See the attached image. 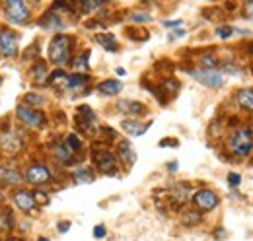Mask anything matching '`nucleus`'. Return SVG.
<instances>
[{
    "label": "nucleus",
    "mask_w": 253,
    "mask_h": 241,
    "mask_svg": "<svg viewBox=\"0 0 253 241\" xmlns=\"http://www.w3.org/2000/svg\"><path fill=\"white\" fill-rule=\"evenodd\" d=\"M70 57V37L68 35H57L49 45V59L53 64L64 66Z\"/></svg>",
    "instance_id": "1"
},
{
    "label": "nucleus",
    "mask_w": 253,
    "mask_h": 241,
    "mask_svg": "<svg viewBox=\"0 0 253 241\" xmlns=\"http://www.w3.org/2000/svg\"><path fill=\"white\" fill-rule=\"evenodd\" d=\"M230 148L236 156H248L253 150V130L252 128H240L236 130L230 140H228Z\"/></svg>",
    "instance_id": "2"
},
{
    "label": "nucleus",
    "mask_w": 253,
    "mask_h": 241,
    "mask_svg": "<svg viewBox=\"0 0 253 241\" xmlns=\"http://www.w3.org/2000/svg\"><path fill=\"white\" fill-rule=\"evenodd\" d=\"M4 10H6V18L12 24H26L30 20V8L26 2H20V0L4 2Z\"/></svg>",
    "instance_id": "3"
},
{
    "label": "nucleus",
    "mask_w": 253,
    "mask_h": 241,
    "mask_svg": "<svg viewBox=\"0 0 253 241\" xmlns=\"http://www.w3.org/2000/svg\"><path fill=\"white\" fill-rule=\"evenodd\" d=\"M191 76L197 82H201L203 86H207V88H220L222 84H224V76H222L220 72H216V70H205V68H201V70H193Z\"/></svg>",
    "instance_id": "4"
},
{
    "label": "nucleus",
    "mask_w": 253,
    "mask_h": 241,
    "mask_svg": "<svg viewBox=\"0 0 253 241\" xmlns=\"http://www.w3.org/2000/svg\"><path fill=\"white\" fill-rule=\"evenodd\" d=\"M16 115H18V119L22 120L26 126H30V128H39V126H43V122H45L43 113L33 111L32 107H28V105H20V107L16 109Z\"/></svg>",
    "instance_id": "5"
},
{
    "label": "nucleus",
    "mask_w": 253,
    "mask_h": 241,
    "mask_svg": "<svg viewBox=\"0 0 253 241\" xmlns=\"http://www.w3.org/2000/svg\"><path fill=\"white\" fill-rule=\"evenodd\" d=\"M0 53L4 57H16L18 55V35L14 31H0Z\"/></svg>",
    "instance_id": "6"
},
{
    "label": "nucleus",
    "mask_w": 253,
    "mask_h": 241,
    "mask_svg": "<svg viewBox=\"0 0 253 241\" xmlns=\"http://www.w3.org/2000/svg\"><path fill=\"white\" fill-rule=\"evenodd\" d=\"M193 202H195L201 210H212V208L218 204V197H216L212 191L203 189V191H199V193L193 197Z\"/></svg>",
    "instance_id": "7"
},
{
    "label": "nucleus",
    "mask_w": 253,
    "mask_h": 241,
    "mask_svg": "<svg viewBox=\"0 0 253 241\" xmlns=\"http://www.w3.org/2000/svg\"><path fill=\"white\" fill-rule=\"evenodd\" d=\"M76 122H78V126H80L82 130L92 132L94 122H95L94 111H92L88 105H80V107H78V113H76Z\"/></svg>",
    "instance_id": "8"
},
{
    "label": "nucleus",
    "mask_w": 253,
    "mask_h": 241,
    "mask_svg": "<svg viewBox=\"0 0 253 241\" xmlns=\"http://www.w3.org/2000/svg\"><path fill=\"white\" fill-rule=\"evenodd\" d=\"M94 161L97 169L103 171V173H113V169H115V158L109 152H95Z\"/></svg>",
    "instance_id": "9"
},
{
    "label": "nucleus",
    "mask_w": 253,
    "mask_h": 241,
    "mask_svg": "<svg viewBox=\"0 0 253 241\" xmlns=\"http://www.w3.org/2000/svg\"><path fill=\"white\" fill-rule=\"evenodd\" d=\"M26 177L33 185H43V183H47V181L51 179V173H49V169L45 165H32L28 169V175Z\"/></svg>",
    "instance_id": "10"
},
{
    "label": "nucleus",
    "mask_w": 253,
    "mask_h": 241,
    "mask_svg": "<svg viewBox=\"0 0 253 241\" xmlns=\"http://www.w3.org/2000/svg\"><path fill=\"white\" fill-rule=\"evenodd\" d=\"M14 202H16V206H18L20 210H24V212H32L33 206H35L33 195L26 193V191H20V193H16V195H14Z\"/></svg>",
    "instance_id": "11"
},
{
    "label": "nucleus",
    "mask_w": 253,
    "mask_h": 241,
    "mask_svg": "<svg viewBox=\"0 0 253 241\" xmlns=\"http://www.w3.org/2000/svg\"><path fill=\"white\" fill-rule=\"evenodd\" d=\"M150 128V122H136V120H123V130L132 136H142Z\"/></svg>",
    "instance_id": "12"
},
{
    "label": "nucleus",
    "mask_w": 253,
    "mask_h": 241,
    "mask_svg": "<svg viewBox=\"0 0 253 241\" xmlns=\"http://www.w3.org/2000/svg\"><path fill=\"white\" fill-rule=\"evenodd\" d=\"M119 111L121 113H126V115H140L144 113V105L140 101H130V99H123L119 101Z\"/></svg>",
    "instance_id": "13"
},
{
    "label": "nucleus",
    "mask_w": 253,
    "mask_h": 241,
    "mask_svg": "<svg viewBox=\"0 0 253 241\" xmlns=\"http://www.w3.org/2000/svg\"><path fill=\"white\" fill-rule=\"evenodd\" d=\"M119 156H121V160L125 161L128 167H130V165H134V161H136V154H134V148H132V144H130L128 140H123V142H119Z\"/></svg>",
    "instance_id": "14"
},
{
    "label": "nucleus",
    "mask_w": 253,
    "mask_h": 241,
    "mask_svg": "<svg viewBox=\"0 0 253 241\" xmlns=\"http://www.w3.org/2000/svg\"><path fill=\"white\" fill-rule=\"evenodd\" d=\"M121 90H123V84L119 80H105L97 86V91L103 95H117Z\"/></svg>",
    "instance_id": "15"
},
{
    "label": "nucleus",
    "mask_w": 253,
    "mask_h": 241,
    "mask_svg": "<svg viewBox=\"0 0 253 241\" xmlns=\"http://www.w3.org/2000/svg\"><path fill=\"white\" fill-rule=\"evenodd\" d=\"M68 74L64 72V70H55L53 74H51V78H49V84L53 86V88H59V90H68Z\"/></svg>",
    "instance_id": "16"
},
{
    "label": "nucleus",
    "mask_w": 253,
    "mask_h": 241,
    "mask_svg": "<svg viewBox=\"0 0 253 241\" xmlns=\"http://www.w3.org/2000/svg\"><path fill=\"white\" fill-rule=\"evenodd\" d=\"M240 107L248 109V111H253V90H240L238 95H236Z\"/></svg>",
    "instance_id": "17"
},
{
    "label": "nucleus",
    "mask_w": 253,
    "mask_h": 241,
    "mask_svg": "<svg viewBox=\"0 0 253 241\" xmlns=\"http://www.w3.org/2000/svg\"><path fill=\"white\" fill-rule=\"evenodd\" d=\"M41 26L45 28V30H63V22H61V18H59V14H47L43 20H41Z\"/></svg>",
    "instance_id": "18"
},
{
    "label": "nucleus",
    "mask_w": 253,
    "mask_h": 241,
    "mask_svg": "<svg viewBox=\"0 0 253 241\" xmlns=\"http://www.w3.org/2000/svg\"><path fill=\"white\" fill-rule=\"evenodd\" d=\"M171 197H173V201H175V202H185V201H187V197H189V187H187V185H183V183L173 185V187H171Z\"/></svg>",
    "instance_id": "19"
},
{
    "label": "nucleus",
    "mask_w": 253,
    "mask_h": 241,
    "mask_svg": "<svg viewBox=\"0 0 253 241\" xmlns=\"http://www.w3.org/2000/svg\"><path fill=\"white\" fill-rule=\"evenodd\" d=\"M0 179L8 185H20L22 183V175L16 169H0Z\"/></svg>",
    "instance_id": "20"
},
{
    "label": "nucleus",
    "mask_w": 253,
    "mask_h": 241,
    "mask_svg": "<svg viewBox=\"0 0 253 241\" xmlns=\"http://www.w3.org/2000/svg\"><path fill=\"white\" fill-rule=\"evenodd\" d=\"M95 41L97 43H101L105 49H109V51H117V47H115V37L111 35V33H97L95 35Z\"/></svg>",
    "instance_id": "21"
},
{
    "label": "nucleus",
    "mask_w": 253,
    "mask_h": 241,
    "mask_svg": "<svg viewBox=\"0 0 253 241\" xmlns=\"http://www.w3.org/2000/svg\"><path fill=\"white\" fill-rule=\"evenodd\" d=\"M2 148L8 152H12V154H16V152L22 148V142H20V138H16V136H6V138H2Z\"/></svg>",
    "instance_id": "22"
},
{
    "label": "nucleus",
    "mask_w": 253,
    "mask_h": 241,
    "mask_svg": "<svg viewBox=\"0 0 253 241\" xmlns=\"http://www.w3.org/2000/svg\"><path fill=\"white\" fill-rule=\"evenodd\" d=\"M32 76H33V80H35V82L43 84V82L47 80V66H45L43 62H37V64L32 68Z\"/></svg>",
    "instance_id": "23"
},
{
    "label": "nucleus",
    "mask_w": 253,
    "mask_h": 241,
    "mask_svg": "<svg viewBox=\"0 0 253 241\" xmlns=\"http://www.w3.org/2000/svg\"><path fill=\"white\" fill-rule=\"evenodd\" d=\"M74 179H76V183H92L94 181V173L88 167H78L74 171Z\"/></svg>",
    "instance_id": "24"
},
{
    "label": "nucleus",
    "mask_w": 253,
    "mask_h": 241,
    "mask_svg": "<svg viewBox=\"0 0 253 241\" xmlns=\"http://www.w3.org/2000/svg\"><path fill=\"white\" fill-rule=\"evenodd\" d=\"M86 82H88V76H84V74H74V76L68 78V90H80Z\"/></svg>",
    "instance_id": "25"
},
{
    "label": "nucleus",
    "mask_w": 253,
    "mask_h": 241,
    "mask_svg": "<svg viewBox=\"0 0 253 241\" xmlns=\"http://www.w3.org/2000/svg\"><path fill=\"white\" fill-rule=\"evenodd\" d=\"M55 158H57L59 161L66 163V161H70V158H72V152L68 150L66 146H63V144H59V146H55Z\"/></svg>",
    "instance_id": "26"
},
{
    "label": "nucleus",
    "mask_w": 253,
    "mask_h": 241,
    "mask_svg": "<svg viewBox=\"0 0 253 241\" xmlns=\"http://www.w3.org/2000/svg\"><path fill=\"white\" fill-rule=\"evenodd\" d=\"M12 228V212L8 208H0V230H10Z\"/></svg>",
    "instance_id": "27"
},
{
    "label": "nucleus",
    "mask_w": 253,
    "mask_h": 241,
    "mask_svg": "<svg viewBox=\"0 0 253 241\" xmlns=\"http://www.w3.org/2000/svg\"><path fill=\"white\" fill-rule=\"evenodd\" d=\"M181 222H183L185 226H195V224L201 222V214H197V212H185L183 218H181Z\"/></svg>",
    "instance_id": "28"
},
{
    "label": "nucleus",
    "mask_w": 253,
    "mask_h": 241,
    "mask_svg": "<svg viewBox=\"0 0 253 241\" xmlns=\"http://www.w3.org/2000/svg\"><path fill=\"white\" fill-rule=\"evenodd\" d=\"M101 6H103V2H90V0L80 2V8H82V12H84V14H90V12H94V10L101 8Z\"/></svg>",
    "instance_id": "29"
},
{
    "label": "nucleus",
    "mask_w": 253,
    "mask_h": 241,
    "mask_svg": "<svg viewBox=\"0 0 253 241\" xmlns=\"http://www.w3.org/2000/svg\"><path fill=\"white\" fill-rule=\"evenodd\" d=\"M66 148L70 152H76L80 150V140H78V136L76 134H70V136H66V144H64Z\"/></svg>",
    "instance_id": "30"
},
{
    "label": "nucleus",
    "mask_w": 253,
    "mask_h": 241,
    "mask_svg": "<svg viewBox=\"0 0 253 241\" xmlns=\"http://www.w3.org/2000/svg\"><path fill=\"white\" fill-rule=\"evenodd\" d=\"M130 20L134 24H148V22H152V16L150 14H144V12H136V14L130 16Z\"/></svg>",
    "instance_id": "31"
},
{
    "label": "nucleus",
    "mask_w": 253,
    "mask_h": 241,
    "mask_svg": "<svg viewBox=\"0 0 253 241\" xmlns=\"http://www.w3.org/2000/svg\"><path fill=\"white\" fill-rule=\"evenodd\" d=\"M88 57H90L88 51L82 53V55L76 59V62H74V68H76V70H86V68H88Z\"/></svg>",
    "instance_id": "32"
},
{
    "label": "nucleus",
    "mask_w": 253,
    "mask_h": 241,
    "mask_svg": "<svg viewBox=\"0 0 253 241\" xmlns=\"http://www.w3.org/2000/svg\"><path fill=\"white\" fill-rule=\"evenodd\" d=\"M201 64L205 66V70H214V68L218 66V60L214 59V57H203V59H201Z\"/></svg>",
    "instance_id": "33"
},
{
    "label": "nucleus",
    "mask_w": 253,
    "mask_h": 241,
    "mask_svg": "<svg viewBox=\"0 0 253 241\" xmlns=\"http://www.w3.org/2000/svg\"><path fill=\"white\" fill-rule=\"evenodd\" d=\"M216 35L222 37V39H228V37H232L234 35V28H228V26H222L216 30Z\"/></svg>",
    "instance_id": "34"
},
{
    "label": "nucleus",
    "mask_w": 253,
    "mask_h": 241,
    "mask_svg": "<svg viewBox=\"0 0 253 241\" xmlns=\"http://www.w3.org/2000/svg\"><path fill=\"white\" fill-rule=\"evenodd\" d=\"M33 201H35V202H39V204H47V202H49V197H47L45 193L37 191V193L33 195Z\"/></svg>",
    "instance_id": "35"
},
{
    "label": "nucleus",
    "mask_w": 253,
    "mask_h": 241,
    "mask_svg": "<svg viewBox=\"0 0 253 241\" xmlns=\"http://www.w3.org/2000/svg\"><path fill=\"white\" fill-rule=\"evenodd\" d=\"M240 181H242V177H240L238 173H230V175H228V183H230V187H238V185H240Z\"/></svg>",
    "instance_id": "36"
},
{
    "label": "nucleus",
    "mask_w": 253,
    "mask_h": 241,
    "mask_svg": "<svg viewBox=\"0 0 253 241\" xmlns=\"http://www.w3.org/2000/svg\"><path fill=\"white\" fill-rule=\"evenodd\" d=\"M26 101H30V103H43L45 99H43L41 95H33V93H30V95H26Z\"/></svg>",
    "instance_id": "37"
},
{
    "label": "nucleus",
    "mask_w": 253,
    "mask_h": 241,
    "mask_svg": "<svg viewBox=\"0 0 253 241\" xmlns=\"http://www.w3.org/2000/svg\"><path fill=\"white\" fill-rule=\"evenodd\" d=\"M94 236L97 238V240H99V238H103V236H105V228H103V226H95V228H94Z\"/></svg>",
    "instance_id": "38"
},
{
    "label": "nucleus",
    "mask_w": 253,
    "mask_h": 241,
    "mask_svg": "<svg viewBox=\"0 0 253 241\" xmlns=\"http://www.w3.org/2000/svg\"><path fill=\"white\" fill-rule=\"evenodd\" d=\"M246 18H253V2L246 4Z\"/></svg>",
    "instance_id": "39"
},
{
    "label": "nucleus",
    "mask_w": 253,
    "mask_h": 241,
    "mask_svg": "<svg viewBox=\"0 0 253 241\" xmlns=\"http://www.w3.org/2000/svg\"><path fill=\"white\" fill-rule=\"evenodd\" d=\"M160 146H162V148H164V146H173V148H175V146H177V140H162Z\"/></svg>",
    "instance_id": "40"
},
{
    "label": "nucleus",
    "mask_w": 253,
    "mask_h": 241,
    "mask_svg": "<svg viewBox=\"0 0 253 241\" xmlns=\"http://www.w3.org/2000/svg\"><path fill=\"white\" fill-rule=\"evenodd\" d=\"M68 228H70V222H61V224H59V232H63V234Z\"/></svg>",
    "instance_id": "41"
},
{
    "label": "nucleus",
    "mask_w": 253,
    "mask_h": 241,
    "mask_svg": "<svg viewBox=\"0 0 253 241\" xmlns=\"http://www.w3.org/2000/svg\"><path fill=\"white\" fill-rule=\"evenodd\" d=\"M175 26H181V22H166V28H175Z\"/></svg>",
    "instance_id": "42"
},
{
    "label": "nucleus",
    "mask_w": 253,
    "mask_h": 241,
    "mask_svg": "<svg viewBox=\"0 0 253 241\" xmlns=\"http://www.w3.org/2000/svg\"><path fill=\"white\" fill-rule=\"evenodd\" d=\"M168 169H169V171H175V169H177V161H171V163H168Z\"/></svg>",
    "instance_id": "43"
},
{
    "label": "nucleus",
    "mask_w": 253,
    "mask_h": 241,
    "mask_svg": "<svg viewBox=\"0 0 253 241\" xmlns=\"http://www.w3.org/2000/svg\"><path fill=\"white\" fill-rule=\"evenodd\" d=\"M216 232H218V234H214V236H218V238H224V236H226V234H224V230H222V228H218V230H216Z\"/></svg>",
    "instance_id": "44"
},
{
    "label": "nucleus",
    "mask_w": 253,
    "mask_h": 241,
    "mask_svg": "<svg viewBox=\"0 0 253 241\" xmlns=\"http://www.w3.org/2000/svg\"><path fill=\"white\" fill-rule=\"evenodd\" d=\"M37 241H49L47 238H41V240H37Z\"/></svg>",
    "instance_id": "45"
},
{
    "label": "nucleus",
    "mask_w": 253,
    "mask_h": 241,
    "mask_svg": "<svg viewBox=\"0 0 253 241\" xmlns=\"http://www.w3.org/2000/svg\"><path fill=\"white\" fill-rule=\"evenodd\" d=\"M250 53H253V45H252V47H250Z\"/></svg>",
    "instance_id": "46"
},
{
    "label": "nucleus",
    "mask_w": 253,
    "mask_h": 241,
    "mask_svg": "<svg viewBox=\"0 0 253 241\" xmlns=\"http://www.w3.org/2000/svg\"><path fill=\"white\" fill-rule=\"evenodd\" d=\"M0 86H2V78H0Z\"/></svg>",
    "instance_id": "47"
},
{
    "label": "nucleus",
    "mask_w": 253,
    "mask_h": 241,
    "mask_svg": "<svg viewBox=\"0 0 253 241\" xmlns=\"http://www.w3.org/2000/svg\"><path fill=\"white\" fill-rule=\"evenodd\" d=\"M10 241H20V240H10Z\"/></svg>",
    "instance_id": "48"
}]
</instances>
